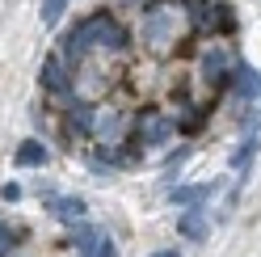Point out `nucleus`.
<instances>
[{
    "label": "nucleus",
    "instance_id": "20",
    "mask_svg": "<svg viewBox=\"0 0 261 257\" xmlns=\"http://www.w3.org/2000/svg\"><path fill=\"white\" fill-rule=\"evenodd\" d=\"M0 198H5V202H17V198H21V186H17V182H5V186H0Z\"/></svg>",
    "mask_w": 261,
    "mask_h": 257
},
{
    "label": "nucleus",
    "instance_id": "7",
    "mask_svg": "<svg viewBox=\"0 0 261 257\" xmlns=\"http://www.w3.org/2000/svg\"><path fill=\"white\" fill-rule=\"evenodd\" d=\"M89 46H93V42H89V30H85V21H76V25L68 30V34H63V42H59V55H63V59H72V63H80Z\"/></svg>",
    "mask_w": 261,
    "mask_h": 257
},
{
    "label": "nucleus",
    "instance_id": "11",
    "mask_svg": "<svg viewBox=\"0 0 261 257\" xmlns=\"http://www.w3.org/2000/svg\"><path fill=\"white\" fill-rule=\"evenodd\" d=\"M206 194H215V182H202V186H177L173 190V207H194V202H202Z\"/></svg>",
    "mask_w": 261,
    "mask_h": 257
},
{
    "label": "nucleus",
    "instance_id": "15",
    "mask_svg": "<svg viewBox=\"0 0 261 257\" xmlns=\"http://www.w3.org/2000/svg\"><path fill=\"white\" fill-rule=\"evenodd\" d=\"M55 215L63 223H80V219H85V202H80V198H59L55 202Z\"/></svg>",
    "mask_w": 261,
    "mask_h": 257
},
{
    "label": "nucleus",
    "instance_id": "16",
    "mask_svg": "<svg viewBox=\"0 0 261 257\" xmlns=\"http://www.w3.org/2000/svg\"><path fill=\"white\" fill-rule=\"evenodd\" d=\"M177 232H186L190 240H202V236H206V223H202V211H190V215H181V223H177Z\"/></svg>",
    "mask_w": 261,
    "mask_h": 257
},
{
    "label": "nucleus",
    "instance_id": "18",
    "mask_svg": "<svg viewBox=\"0 0 261 257\" xmlns=\"http://www.w3.org/2000/svg\"><path fill=\"white\" fill-rule=\"evenodd\" d=\"M93 257H118V245H114V236H101V240H97Z\"/></svg>",
    "mask_w": 261,
    "mask_h": 257
},
{
    "label": "nucleus",
    "instance_id": "12",
    "mask_svg": "<svg viewBox=\"0 0 261 257\" xmlns=\"http://www.w3.org/2000/svg\"><path fill=\"white\" fill-rule=\"evenodd\" d=\"M97 240H101V228H93V223H85V219H80L76 228H72V245L80 249V257H93Z\"/></svg>",
    "mask_w": 261,
    "mask_h": 257
},
{
    "label": "nucleus",
    "instance_id": "14",
    "mask_svg": "<svg viewBox=\"0 0 261 257\" xmlns=\"http://www.w3.org/2000/svg\"><path fill=\"white\" fill-rule=\"evenodd\" d=\"M257 143H261V139H257V131H249V139H244L240 148H236V156H232V169H236V173H249V169H253Z\"/></svg>",
    "mask_w": 261,
    "mask_h": 257
},
{
    "label": "nucleus",
    "instance_id": "13",
    "mask_svg": "<svg viewBox=\"0 0 261 257\" xmlns=\"http://www.w3.org/2000/svg\"><path fill=\"white\" fill-rule=\"evenodd\" d=\"M93 122H97V110L85 101L68 114V135H93Z\"/></svg>",
    "mask_w": 261,
    "mask_h": 257
},
{
    "label": "nucleus",
    "instance_id": "3",
    "mask_svg": "<svg viewBox=\"0 0 261 257\" xmlns=\"http://www.w3.org/2000/svg\"><path fill=\"white\" fill-rule=\"evenodd\" d=\"M232 68H236V55L227 51V46H211V51H202V59H198V72H202V80L215 93H227Z\"/></svg>",
    "mask_w": 261,
    "mask_h": 257
},
{
    "label": "nucleus",
    "instance_id": "8",
    "mask_svg": "<svg viewBox=\"0 0 261 257\" xmlns=\"http://www.w3.org/2000/svg\"><path fill=\"white\" fill-rule=\"evenodd\" d=\"M13 165H21V169H42V165H46V143H42V139H21L17 152H13Z\"/></svg>",
    "mask_w": 261,
    "mask_h": 257
},
{
    "label": "nucleus",
    "instance_id": "9",
    "mask_svg": "<svg viewBox=\"0 0 261 257\" xmlns=\"http://www.w3.org/2000/svg\"><path fill=\"white\" fill-rule=\"evenodd\" d=\"M215 30V34H236V13L219 5V0H211V13H206V34Z\"/></svg>",
    "mask_w": 261,
    "mask_h": 257
},
{
    "label": "nucleus",
    "instance_id": "5",
    "mask_svg": "<svg viewBox=\"0 0 261 257\" xmlns=\"http://www.w3.org/2000/svg\"><path fill=\"white\" fill-rule=\"evenodd\" d=\"M143 30H148V46L152 51H169V46L177 42V30H173V13L165 5H152L148 13H143Z\"/></svg>",
    "mask_w": 261,
    "mask_h": 257
},
{
    "label": "nucleus",
    "instance_id": "2",
    "mask_svg": "<svg viewBox=\"0 0 261 257\" xmlns=\"http://www.w3.org/2000/svg\"><path fill=\"white\" fill-rule=\"evenodd\" d=\"M173 131H177V122L169 114H160V110H143V114L135 118V143L143 152L148 148H165Z\"/></svg>",
    "mask_w": 261,
    "mask_h": 257
},
{
    "label": "nucleus",
    "instance_id": "1",
    "mask_svg": "<svg viewBox=\"0 0 261 257\" xmlns=\"http://www.w3.org/2000/svg\"><path fill=\"white\" fill-rule=\"evenodd\" d=\"M85 30H89V42H93V46H101V51H126V46H130L126 25L114 17L110 9L89 13V17H85Z\"/></svg>",
    "mask_w": 261,
    "mask_h": 257
},
{
    "label": "nucleus",
    "instance_id": "22",
    "mask_svg": "<svg viewBox=\"0 0 261 257\" xmlns=\"http://www.w3.org/2000/svg\"><path fill=\"white\" fill-rule=\"evenodd\" d=\"M118 5H135V0H118Z\"/></svg>",
    "mask_w": 261,
    "mask_h": 257
},
{
    "label": "nucleus",
    "instance_id": "17",
    "mask_svg": "<svg viewBox=\"0 0 261 257\" xmlns=\"http://www.w3.org/2000/svg\"><path fill=\"white\" fill-rule=\"evenodd\" d=\"M68 9V0H42V25H55Z\"/></svg>",
    "mask_w": 261,
    "mask_h": 257
},
{
    "label": "nucleus",
    "instance_id": "21",
    "mask_svg": "<svg viewBox=\"0 0 261 257\" xmlns=\"http://www.w3.org/2000/svg\"><path fill=\"white\" fill-rule=\"evenodd\" d=\"M152 257H181V253H177V249H156Z\"/></svg>",
    "mask_w": 261,
    "mask_h": 257
},
{
    "label": "nucleus",
    "instance_id": "10",
    "mask_svg": "<svg viewBox=\"0 0 261 257\" xmlns=\"http://www.w3.org/2000/svg\"><path fill=\"white\" fill-rule=\"evenodd\" d=\"M122 131H126V114H118V110H110V114H97V122H93V135L114 139V143L122 139Z\"/></svg>",
    "mask_w": 261,
    "mask_h": 257
},
{
    "label": "nucleus",
    "instance_id": "19",
    "mask_svg": "<svg viewBox=\"0 0 261 257\" xmlns=\"http://www.w3.org/2000/svg\"><path fill=\"white\" fill-rule=\"evenodd\" d=\"M13 240H17V228H5V223H0V257H9Z\"/></svg>",
    "mask_w": 261,
    "mask_h": 257
},
{
    "label": "nucleus",
    "instance_id": "6",
    "mask_svg": "<svg viewBox=\"0 0 261 257\" xmlns=\"http://www.w3.org/2000/svg\"><path fill=\"white\" fill-rule=\"evenodd\" d=\"M227 89H232V97H236V101H244V106H249L253 97H261V72L236 59V68H232V80H227Z\"/></svg>",
    "mask_w": 261,
    "mask_h": 257
},
{
    "label": "nucleus",
    "instance_id": "4",
    "mask_svg": "<svg viewBox=\"0 0 261 257\" xmlns=\"http://www.w3.org/2000/svg\"><path fill=\"white\" fill-rule=\"evenodd\" d=\"M38 85L59 101H72V63L63 55H46L42 68H38Z\"/></svg>",
    "mask_w": 261,
    "mask_h": 257
}]
</instances>
